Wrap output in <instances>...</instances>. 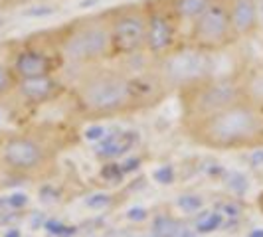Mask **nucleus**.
<instances>
[{
	"mask_svg": "<svg viewBox=\"0 0 263 237\" xmlns=\"http://www.w3.org/2000/svg\"><path fill=\"white\" fill-rule=\"evenodd\" d=\"M67 81L71 117L81 123L131 118L171 97L162 87L155 60L146 53L62 71Z\"/></svg>",
	"mask_w": 263,
	"mask_h": 237,
	"instance_id": "1",
	"label": "nucleus"
},
{
	"mask_svg": "<svg viewBox=\"0 0 263 237\" xmlns=\"http://www.w3.org/2000/svg\"><path fill=\"white\" fill-rule=\"evenodd\" d=\"M81 131L71 121H26L0 136V160L10 184L48 182L60 156L76 146Z\"/></svg>",
	"mask_w": 263,
	"mask_h": 237,
	"instance_id": "2",
	"label": "nucleus"
},
{
	"mask_svg": "<svg viewBox=\"0 0 263 237\" xmlns=\"http://www.w3.org/2000/svg\"><path fill=\"white\" fill-rule=\"evenodd\" d=\"M180 131L192 145L220 152H246L263 146V109L246 97L222 111L180 121Z\"/></svg>",
	"mask_w": 263,
	"mask_h": 237,
	"instance_id": "3",
	"label": "nucleus"
},
{
	"mask_svg": "<svg viewBox=\"0 0 263 237\" xmlns=\"http://www.w3.org/2000/svg\"><path fill=\"white\" fill-rule=\"evenodd\" d=\"M50 36L62 57V71H73L113 60L105 8L81 14L60 26L50 28Z\"/></svg>",
	"mask_w": 263,
	"mask_h": 237,
	"instance_id": "4",
	"label": "nucleus"
},
{
	"mask_svg": "<svg viewBox=\"0 0 263 237\" xmlns=\"http://www.w3.org/2000/svg\"><path fill=\"white\" fill-rule=\"evenodd\" d=\"M180 107V121L200 118L222 111L243 99V87L237 66L228 71H216L210 77L196 81L176 93Z\"/></svg>",
	"mask_w": 263,
	"mask_h": 237,
	"instance_id": "5",
	"label": "nucleus"
},
{
	"mask_svg": "<svg viewBox=\"0 0 263 237\" xmlns=\"http://www.w3.org/2000/svg\"><path fill=\"white\" fill-rule=\"evenodd\" d=\"M16 79H32L62 73L64 64L50 36V28L2 44Z\"/></svg>",
	"mask_w": 263,
	"mask_h": 237,
	"instance_id": "6",
	"label": "nucleus"
},
{
	"mask_svg": "<svg viewBox=\"0 0 263 237\" xmlns=\"http://www.w3.org/2000/svg\"><path fill=\"white\" fill-rule=\"evenodd\" d=\"M155 71L166 93L176 95L188 85L214 75L218 71V55L182 42L164 57L155 60Z\"/></svg>",
	"mask_w": 263,
	"mask_h": 237,
	"instance_id": "7",
	"label": "nucleus"
},
{
	"mask_svg": "<svg viewBox=\"0 0 263 237\" xmlns=\"http://www.w3.org/2000/svg\"><path fill=\"white\" fill-rule=\"evenodd\" d=\"M113 60L145 53L146 16L143 0H125L105 8Z\"/></svg>",
	"mask_w": 263,
	"mask_h": 237,
	"instance_id": "8",
	"label": "nucleus"
},
{
	"mask_svg": "<svg viewBox=\"0 0 263 237\" xmlns=\"http://www.w3.org/2000/svg\"><path fill=\"white\" fill-rule=\"evenodd\" d=\"M184 42L214 55L234 48L237 40L232 28L230 0H212L210 6L186 28Z\"/></svg>",
	"mask_w": 263,
	"mask_h": 237,
	"instance_id": "9",
	"label": "nucleus"
},
{
	"mask_svg": "<svg viewBox=\"0 0 263 237\" xmlns=\"http://www.w3.org/2000/svg\"><path fill=\"white\" fill-rule=\"evenodd\" d=\"M146 16L145 53L160 60L184 42V26L172 8L171 0H143Z\"/></svg>",
	"mask_w": 263,
	"mask_h": 237,
	"instance_id": "10",
	"label": "nucleus"
},
{
	"mask_svg": "<svg viewBox=\"0 0 263 237\" xmlns=\"http://www.w3.org/2000/svg\"><path fill=\"white\" fill-rule=\"evenodd\" d=\"M66 97L67 81L62 73H55V75H44V77L20 79L8 103L24 121H30V117H34L44 107L58 105L66 101Z\"/></svg>",
	"mask_w": 263,
	"mask_h": 237,
	"instance_id": "11",
	"label": "nucleus"
},
{
	"mask_svg": "<svg viewBox=\"0 0 263 237\" xmlns=\"http://www.w3.org/2000/svg\"><path fill=\"white\" fill-rule=\"evenodd\" d=\"M141 143V132L135 129H109L105 136L93 145V156L101 162H117L131 156Z\"/></svg>",
	"mask_w": 263,
	"mask_h": 237,
	"instance_id": "12",
	"label": "nucleus"
},
{
	"mask_svg": "<svg viewBox=\"0 0 263 237\" xmlns=\"http://www.w3.org/2000/svg\"><path fill=\"white\" fill-rule=\"evenodd\" d=\"M230 16L237 44L253 40L261 32L259 12L253 0H230Z\"/></svg>",
	"mask_w": 263,
	"mask_h": 237,
	"instance_id": "13",
	"label": "nucleus"
},
{
	"mask_svg": "<svg viewBox=\"0 0 263 237\" xmlns=\"http://www.w3.org/2000/svg\"><path fill=\"white\" fill-rule=\"evenodd\" d=\"M243 97L255 107L263 109V60H246L239 66Z\"/></svg>",
	"mask_w": 263,
	"mask_h": 237,
	"instance_id": "14",
	"label": "nucleus"
},
{
	"mask_svg": "<svg viewBox=\"0 0 263 237\" xmlns=\"http://www.w3.org/2000/svg\"><path fill=\"white\" fill-rule=\"evenodd\" d=\"M184 224L171 213H158L151 222V233L155 237H184Z\"/></svg>",
	"mask_w": 263,
	"mask_h": 237,
	"instance_id": "15",
	"label": "nucleus"
},
{
	"mask_svg": "<svg viewBox=\"0 0 263 237\" xmlns=\"http://www.w3.org/2000/svg\"><path fill=\"white\" fill-rule=\"evenodd\" d=\"M210 2L212 0H171L174 12H176L178 20H180L182 26H184V32H186V28L190 26L198 16L210 6Z\"/></svg>",
	"mask_w": 263,
	"mask_h": 237,
	"instance_id": "16",
	"label": "nucleus"
},
{
	"mask_svg": "<svg viewBox=\"0 0 263 237\" xmlns=\"http://www.w3.org/2000/svg\"><path fill=\"white\" fill-rule=\"evenodd\" d=\"M226 225V218L220 210H202L196 213L194 220V231L196 233H212V231H220Z\"/></svg>",
	"mask_w": 263,
	"mask_h": 237,
	"instance_id": "17",
	"label": "nucleus"
},
{
	"mask_svg": "<svg viewBox=\"0 0 263 237\" xmlns=\"http://www.w3.org/2000/svg\"><path fill=\"white\" fill-rule=\"evenodd\" d=\"M18 79L14 75L12 67L8 64V57H6V52H4V46L0 44V103L10 99V95L14 93V87H16Z\"/></svg>",
	"mask_w": 263,
	"mask_h": 237,
	"instance_id": "18",
	"label": "nucleus"
},
{
	"mask_svg": "<svg viewBox=\"0 0 263 237\" xmlns=\"http://www.w3.org/2000/svg\"><path fill=\"white\" fill-rule=\"evenodd\" d=\"M176 206H178V210L182 211V213L196 215V213H200V211L204 210L206 202H204L202 194H182V196H178V200H176Z\"/></svg>",
	"mask_w": 263,
	"mask_h": 237,
	"instance_id": "19",
	"label": "nucleus"
},
{
	"mask_svg": "<svg viewBox=\"0 0 263 237\" xmlns=\"http://www.w3.org/2000/svg\"><path fill=\"white\" fill-rule=\"evenodd\" d=\"M60 12V6H55L53 2H38V4H28L24 6L22 14L30 16V18H48L53 14Z\"/></svg>",
	"mask_w": 263,
	"mask_h": 237,
	"instance_id": "20",
	"label": "nucleus"
},
{
	"mask_svg": "<svg viewBox=\"0 0 263 237\" xmlns=\"http://www.w3.org/2000/svg\"><path fill=\"white\" fill-rule=\"evenodd\" d=\"M226 184L232 190L234 196H241L250 190V180L241 174V172H228V178H226Z\"/></svg>",
	"mask_w": 263,
	"mask_h": 237,
	"instance_id": "21",
	"label": "nucleus"
},
{
	"mask_svg": "<svg viewBox=\"0 0 263 237\" xmlns=\"http://www.w3.org/2000/svg\"><path fill=\"white\" fill-rule=\"evenodd\" d=\"M155 180H157L158 184L162 186H168V184H174V178H176V172H174V168H172L171 164H162L160 168H157L155 170Z\"/></svg>",
	"mask_w": 263,
	"mask_h": 237,
	"instance_id": "22",
	"label": "nucleus"
},
{
	"mask_svg": "<svg viewBox=\"0 0 263 237\" xmlns=\"http://www.w3.org/2000/svg\"><path fill=\"white\" fill-rule=\"evenodd\" d=\"M246 162L251 170H261L263 168V146L246 150Z\"/></svg>",
	"mask_w": 263,
	"mask_h": 237,
	"instance_id": "23",
	"label": "nucleus"
},
{
	"mask_svg": "<svg viewBox=\"0 0 263 237\" xmlns=\"http://www.w3.org/2000/svg\"><path fill=\"white\" fill-rule=\"evenodd\" d=\"M109 200L111 198L107 196V194H95V196H89L85 200V206L93 208V210H99V208H105L107 204H109Z\"/></svg>",
	"mask_w": 263,
	"mask_h": 237,
	"instance_id": "24",
	"label": "nucleus"
},
{
	"mask_svg": "<svg viewBox=\"0 0 263 237\" xmlns=\"http://www.w3.org/2000/svg\"><path fill=\"white\" fill-rule=\"evenodd\" d=\"M18 8V0H0V12Z\"/></svg>",
	"mask_w": 263,
	"mask_h": 237,
	"instance_id": "25",
	"label": "nucleus"
},
{
	"mask_svg": "<svg viewBox=\"0 0 263 237\" xmlns=\"http://www.w3.org/2000/svg\"><path fill=\"white\" fill-rule=\"evenodd\" d=\"M8 186H10V180H8L6 170H4V166H2V160H0V192H2L4 188H8Z\"/></svg>",
	"mask_w": 263,
	"mask_h": 237,
	"instance_id": "26",
	"label": "nucleus"
},
{
	"mask_svg": "<svg viewBox=\"0 0 263 237\" xmlns=\"http://www.w3.org/2000/svg\"><path fill=\"white\" fill-rule=\"evenodd\" d=\"M38 2H55V0H18V8H24L28 4H38Z\"/></svg>",
	"mask_w": 263,
	"mask_h": 237,
	"instance_id": "27",
	"label": "nucleus"
},
{
	"mask_svg": "<svg viewBox=\"0 0 263 237\" xmlns=\"http://www.w3.org/2000/svg\"><path fill=\"white\" fill-rule=\"evenodd\" d=\"M255 208H257V211L263 215V190L255 196Z\"/></svg>",
	"mask_w": 263,
	"mask_h": 237,
	"instance_id": "28",
	"label": "nucleus"
},
{
	"mask_svg": "<svg viewBox=\"0 0 263 237\" xmlns=\"http://www.w3.org/2000/svg\"><path fill=\"white\" fill-rule=\"evenodd\" d=\"M261 174H263V168H261Z\"/></svg>",
	"mask_w": 263,
	"mask_h": 237,
	"instance_id": "29",
	"label": "nucleus"
}]
</instances>
